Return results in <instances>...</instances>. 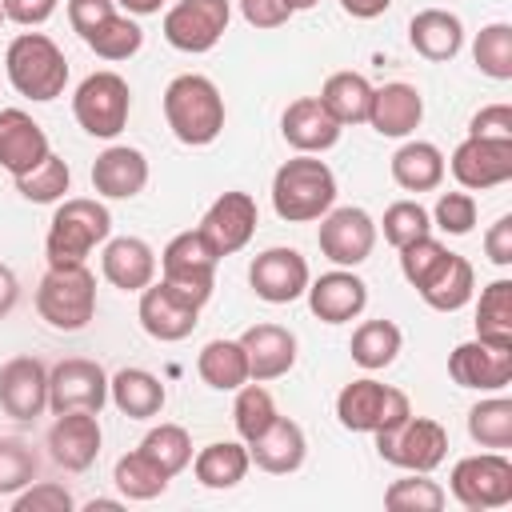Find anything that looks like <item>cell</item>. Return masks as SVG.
Here are the masks:
<instances>
[{"label": "cell", "mask_w": 512, "mask_h": 512, "mask_svg": "<svg viewBox=\"0 0 512 512\" xmlns=\"http://www.w3.org/2000/svg\"><path fill=\"white\" fill-rule=\"evenodd\" d=\"M240 348L248 356V380H280L296 364V332L284 324H252L240 336Z\"/></svg>", "instance_id": "22"}, {"label": "cell", "mask_w": 512, "mask_h": 512, "mask_svg": "<svg viewBox=\"0 0 512 512\" xmlns=\"http://www.w3.org/2000/svg\"><path fill=\"white\" fill-rule=\"evenodd\" d=\"M136 316H140V328H144L152 340H160V344L188 340L192 328L200 324V308L188 304L180 292H172L164 280H160V284H148V288L140 292Z\"/></svg>", "instance_id": "17"}, {"label": "cell", "mask_w": 512, "mask_h": 512, "mask_svg": "<svg viewBox=\"0 0 512 512\" xmlns=\"http://www.w3.org/2000/svg\"><path fill=\"white\" fill-rule=\"evenodd\" d=\"M240 16L252 28H280L292 20V8L284 0H240Z\"/></svg>", "instance_id": "53"}, {"label": "cell", "mask_w": 512, "mask_h": 512, "mask_svg": "<svg viewBox=\"0 0 512 512\" xmlns=\"http://www.w3.org/2000/svg\"><path fill=\"white\" fill-rule=\"evenodd\" d=\"M112 12H116V0H68V24L72 32H80V40L92 28H100Z\"/></svg>", "instance_id": "52"}, {"label": "cell", "mask_w": 512, "mask_h": 512, "mask_svg": "<svg viewBox=\"0 0 512 512\" xmlns=\"http://www.w3.org/2000/svg\"><path fill=\"white\" fill-rule=\"evenodd\" d=\"M444 152L432 140H404L392 152V180L404 192H432L444 180Z\"/></svg>", "instance_id": "30"}, {"label": "cell", "mask_w": 512, "mask_h": 512, "mask_svg": "<svg viewBox=\"0 0 512 512\" xmlns=\"http://www.w3.org/2000/svg\"><path fill=\"white\" fill-rule=\"evenodd\" d=\"M140 452H144L152 464H160L168 476H176V472H184V468L192 464V436H188L180 424H156V428H148V436L140 440Z\"/></svg>", "instance_id": "44"}, {"label": "cell", "mask_w": 512, "mask_h": 512, "mask_svg": "<svg viewBox=\"0 0 512 512\" xmlns=\"http://www.w3.org/2000/svg\"><path fill=\"white\" fill-rule=\"evenodd\" d=\"M248 444H236V440H216V444H204L196 456H192V472L204 488L212 492H224V488H236L244 476H248Z\"/></svg>", "instance_id": "32"}, {"label": "cell", "mask_w": 512, "mask_h": 512, "mask_svg": "<svg viewBox=\"0 0 512 512\" xmlns=\"http://www.w3.org/2000/svg\"><path fill=\"white\" fill-rule=\"evenodd\" d=\"M468 136H480V140H512V108L508 104H488L472 116L468 124Z\"/></svg>", "instance_id": "51"}, {"label": "cell", "mask_w": 512, "mask_h": 512, "mask_svg": "<svg viewBox=\"0 0 512 512\" xmlns=\"http://www.w3.org/2000/svg\"><path fill=\"white\" fill-rule=\"evenodd\" d=\"M112 236V212L100 200L88 196H64L52 212L48 236H44V256L48 268H72L92 256L96 244Z\"/></svg>", "instance_id": "2"}, {"label": "cell", "mask_w": 512, "mask_h": 512, "mask_svg": "<svg viewBox=\"0 0 512 512\" xmlns=\"http://www.w3.org/2000/svg\"><path fill=\"white\" fill-rule=\"evenodd\" d=\"M36 452L28 440L20 436H0V496H16L20 488H28L36 480Z\"/></svg>", "instance_id": "46"}, {"label": "cell", "mask_w": 512, "mask_h": 512, "mask_svg": "<svg viewBox=\"0 0 512 512\" xmlns=\"http://www.w3.org/2000/svg\"><path fill=\"white\" fill-rule=\"evenodd\" d=\"M308 260L296 248H264L252 264H248V284L260 300L268 304H292L308 292Z\"/></svg>", "instance_id": "15"}, {"label": "cell", "mask_w": 512, "mask_h": 512, "mask_svg": "<svg viewBox=\"0 0 512 512\" xmlns=\"http://www.w3.org/2000/svg\"><path fill=\"white\" fill-rule=\"evenodd\" d=\"M228 20H232L228 0H176L164 12V40L176 52L200 56L220 44V36L228 32Z\"/></svg>", "instance_id": "10"}, {"label": "cell", "mask_w": 512, "mask_h": 512, "mask_svg": "<svg viewBox=\"0 0 512 512\" xmlns=\"http://www.w3.org/2000/svg\"><path fill=\"white\" fill-rule=\"evenodd\" d=\"M48 152V132L24 108H0V168L12 172V180L32 172Z\"/></svg>", "instance_id": "23"}, {"label": "cell", "mask_w": 512, "mask_h": 512, "mask_svg": "<svg viewBox=\"0 0 512 512\" xmlns=\"http://www.w3.org/2000/svg\"><path fill=\"white\" fill-rule=\"evenodd\" d=\"M284 4H288L292 12H308V8H316L320 0H284Z\"/></svg>", "instance_id": "60"}, {"label": "cell", "mask_w": 512, "mask_h": 512, "mask_svg": "<svg viewBox=\"0 0 512 512\" xmlns=\"http://www.w3.org/2000/svg\"><path fill=\"white\" fill-rule=\"evenodd\" d=\"M308 308L324 324H348L368 308V284L352 268H332L320 280H308Z\"/></svg>", "instance_id": "20"}, {"label": "cell", "mask_w": 512, "mask_h": 512, "mask_svg": "<svg viewBox=\"0 0 512 512\" xmlns=\"http://www.w3.org/2000/svg\"><path fill=\"white\" fill-rule=\"evenodd\" d=\"M336 204V176L324 160L300 152L284 160L272 176V208L288 224H308L320 220Z\"/></svg>", "instance_id": "3"}, {"label": "cell", "mask_w": 512, "mask_h": 512, "mask_svg": "<svg viewBox=\"0 0 512 512\" xmlns=\"http://www.w3.org/2000/svg\"><path fill=\"white\" fill-rule=\"evenodd\" d=\"M308 456V440H304V428L288 416H276L268 424V432H260L252 444H248V460L260 468V472H272V476H288L304 464Z\"/></svg>", "instance_id": "27"}, {"label": "cell", "mask_w": 512, "mask_h": 512, "mask_svg": "<svg viewBox=\"0 0 512 512\" xmlns=\"http://www.w3.org/2000/svg\"><path fill=\"white\" fill-rule=\"evenodd\" d=\"M476 340L512 348V280H492L476 304Z\"/></svg>", "instance_id": "36"}, {"label": "cell", "mask_w": 512, "mask_h": 512, "mask_svg": "<svg viewBox=\"0 0 512 512\" xmlns=\"http://www.w3.org/2000/svg\"><path fill=\"white\" fill-rule=\"evenodd\" d=\"M448 488L460 508L488 512L512 504V460L504 452H476L452 464Z\"/></svg>", "instance_id": "9"}, {"label": "cell", "mask_w": 512, "mask_h": 512, "mask_svg": "<svg viewBox=\"0 0 512 512\" xmlns=\"http://www.w3.org/2000/svg\"><path fill=\"white\" fill-rule=\"evenodd\" d=\"M108 400L128 420H152V416H160L168 392H164L160 376H152L148 368H120L108 376Z\"/></svg>", "instance_id": "29"}, {"label": "cell", "mask_w": 512, "mask_h": 512, "mask_svg": "<svg viewBox=\"0 0 512 512\" xmlns=\"http://www.w3.org/2000/svg\"><path fill=\"white\" fill-rule=\"evenodd\" d=\"M128 112H132V88L116 72H92V76H84L80 88H76V96H72L76 124L88 136H96V140L120 136L124 124H128Z\"/></svg>", "instance_id": "8"}, {"label": "cell", "mask_w": 512, "mask_h": 512, "mask_svg": "<svg viewBox=\"0 0 512 512\" xmlns=\"http://www.w3.org/2000/svg\"><path fill=\"white\" fill-rule=\"evenodd\" d=\"M100 268H104V280L112 288H120V292H144L156 280V252L140 236H116V240H104Z\"/></svg>", "instance_id": "26"}, {"label": "cell", "mask_w": 512, "mask_h": 512, "mask_svg": "<svg viewBox=\"0 0 512 512\" xmlns=\"http://www.w3.org/2000/svg\"><path fill=\"white\" fill-rule=\"evenodd\" d=\"M484 256H488L496 268H508V264H512V216H500V220L484 232Z\"/></svg>", "instance_id": "55"}, {"label": "cell", "mask_w": 512, "mask_h": 512, "mask_svg": "<svg viewBox=\"0 0 512 512\" xmlns=\"http://www.w3.org/2000/svg\"><path fill=\"white\" fill-rule=\"evenodd\" d=\"M280 132L284 140L296 148V152H308V156H320L328 148H336L344 124L320 104V96H300L284 108L280 116Z\"/></svg>", "instance_id": "21"}, {"label": "cell", "mask_w": 512, "mask_h": 512, "mask_svg": "<svg viewBox=\"0 0 512 512\" xmlns=\"http://www.w3.org/2000/svg\"><path fill=\"white\" fill-rule=\"evenodd\" d=\"M468 436L480 448L504 452L512 448V400L508 396H488L468 412Z\"/></svg>", "instance_id": "39"}, {"label": "cell", "mask_w": 512, "mask_h": 512, "mask_svg": "<svg viewBox=\"0 0 512 512\" xmlns=\"http://www.w3.org/2000/svg\"><path fill=\"white\" fill-rule=\"evenodd\" d=\"M444 504H448V492L436 480H428V472H412L384 488V508L392 512H440Z\"/></svg>", "instance_id": "43"}, {"label": "cell", "mask_w": 512, "mask_h": 512, "mask_svg": "<svg viewBox=\"0 0 512 512\" xmlns=\"http://www.w3.org/2000/svg\"><path fill=\"white\" fill-rule=\"evenodd\" d=\"M148 184V156L132 144H112L92 164V188L104 200H132Z\"/></svg>", "instance_id": "24"}, {"label": "cell", "mask_w": 512, "mask_h": 512, "mask_svg": "<svg viewBox=\"0 0 512 512\" xmlns=\"http://www.w3.org/2000/svg\"><path fill=\"white\" fill-rule=\"evenodd\" d=\"M108 404V372L96 360L72 356L48 368V408L60 412H96Z\"/></svg>", "instance_id": "12"}, {"label": "cell", "mask_w": 512, "mask_h": 512, "mask_svg": "<svg viewBox=\"0 0 512 512\" xmlns=\"http://www.w3.org/2000/svg\"><path fill=\"white\" fill-rule=\"evenodd\" d=\"M316 244L320 252L336 264V268H356L372 256L376 248V220L356 208V204H344V208H328L320 216V232H316Z\"/></svg>", "instance_id": "11"}, {"label": "cell", "mask_w": 512, "mask_h": 512, "mask_svg": "<svg viewBox=\"0 0 512 512\" xmlns=\"http://www.w3.org/2000/svg\"><path fill=\"white\" fill-rule=\"evenodd\" d=\"M0 408L12 420H36L48 408V368L36 356H12L0 364Z\"/></svg>", "instance_id": "18"}, {"label": "cell", "mask_w": 512, "mask_h": 512, "mask_svg": "<svg viewBox=\"0 0 512 512\" xmlns=\"http://www.w3.org/2000/svg\"><path fill=\"white\" fill-rule=\"evenodd\" d=\"M196 372L208 388L236 392L240 384H248V356H244L240 340H208L196 356Z\"/></svg>", "instance_id": "33"}, {"label": "cell", "mask_w": 512, "mask_h": 512, "mask_svg": "<svg viewBox=\"0 0 512 512\" xmlns=\"http://www.w3.org/2000/svg\"><path fill=\"white\" fill-rule=\"evenodd\" d=\"M36 312L56 332H80L96 316V276L84 264L48 268L36 288Z\"/></svg>", "instance_id": "5"}, {"label": "cell", "mask_w": 512, "mask_h": 512, "mask_svg": "<svg viewBox=\"0 0 512 512\" xmlns=\"http://www.w3.org/2000/svg\"><path fill=\"white\" fill-rule=\"evenodd\" d=\"M472 60L492 80H512V24H484L472 40Z\"/></svg>", "instance_id": "45"}, {"label": "cell", "mask_w": 512, "mask_h": 512, "mask_svg": "<svg viewBox=\"0 0 512 512\" xmlns=\"http://www.w3.org/2000/svg\"><path fill=\"white\" fill-rule=\"evenodd\" d=\"M72 508H76L72 492L56 480H36L12 496V512H72Z\"/></svg>", "instance_id": "50"}, {"label": "cell", "mask_w": 512, "mask_h": 512, "mask_svg": "<svg viewBox=\"0 0 512 512\" xmlns=\"http://www.w3.org/2000/svg\"><path fill=\"white\" fill-rule=\"evenodd\" d=\"M84 44H88L100 60H128V56L140 52V44H144V28H140L128 12H112L100 28H92V32L84 36Z\"/></svg>", "instance_id": "40"}, {"label": "cell", "mask_w": 512, "mask_h": 512, "mask_svg": "<svg viewBox=\"0 0 512 512\" xmlns=\"http://www.w3.org/2000/svg\"><path fill=\"white\" fill-rule=\"evenodd\" d=\"M464 192H484L512 180V140H480L468 136L456 144L452 160H444Z\"/></svg>", "instance_id": "13"}, {"label": "cell", "mask_w": 512, "mask_h": 512, "mask_svg": "<svg viewBox=\"0 0 512 512\" xmlns=\"http://www.w3.org/2000/svg\"><path fill=\"white\" fill-rule=\"evenodd\" d=\"M408 44L432 60V64H444L452 60L460 48H464V24L456 12H444V8H424L408 20Z\"/></svg>", "instance_id": "28"}, {"label": "cell", "mask_w": 512, "mask_h": 512, "mask_svg": "<svg viewBox=\"0 0 512 512\" xmlns=\"http://www.w3.org/2000/svg\"><path fill=\"white\" fill-rule=\"evenodd\" d=\"M372 436H376L380 460H388V464H396L404 472H432L448 456V432L432 416L408 412L404 420H396V424H388V428H380Z\"/></svg>", "instance_id": "6"}, {"label": "cell", "mask_w": 512, "mask_h": 512, "mask_svg": "<svg viewBox=\"0 0 512 512\" xmlns=\"http://www.w3.org/2000/svg\"><path fill=\"white\" fill-rule=\"evenodd\" d=\"M380 224H384V240H388L392 248H404V244H412V240H420V236L432 232V216H428L416 200H396V204H388Z\"/></svg>", "instance_id": "48"}, {"label": "cell", "mask_w": 512, "mask_h": 512, "mask_svg": "<svg viewBox=\"0 0 512 512\" xmlns=\"http://www.w3.org/2000/svg\"><path fill=\"white\" fill-rule=\"evenodd\" d=\"M400 252V272H404V280L420 292L440 268H444V260H448V248L428 232V236H420V240H412V244H404V248H396Z\"/></svg>", "instance_id": "47"}, {"label": "cell", "mask_w": 512, "mask_h": 512, "mask_svg": "<svg viewBox=\"0 0 512 512\" xmlns=\"http://www.w3.org/2000/svg\"><path fill=\"white\" fill-rule=\"evenodd\" d=\"M400 344H404V336H400V328H396L392 320H364V324L352 332L348 352H352V360H356L364 372H380V368H388V364L396 360Z\"/></svg>", "instance_id": "37"}, {"label": "cell", "mask_w": 512, "mask_h": 512, "mask_svg": "<svg viewBox=\"0 0 512 512\" xmlns=\"http://www.w3.org/2000/svg\"><path fill=\"white\" fill-rule=\"evenodd\" d=\"M276 416H280V412H276V400H272V392H268L260 380H248V384L236 388L232 424H236V432H240L244 444H252L260 432H268V424H272Z\"/></svg>", "instance_id": "41"}, {"label": "cell", "mask_w": 512, "mask_h": 512, "mask_svg": "<svg viewBox=\"0 0 512 512\" xmlns=\"http://www.w3.org/2000/svg\"><path fill=\"white\" fill-rule=\"evenodd\" d=\"M4 68H8V80L20 96L28 100H56L64 96V84H68V60L60 52V44L44 32H20L8 52H4Z\"/></svg>", "instance_id": "4"}, {"label": "cell", "mask_w": 512, "mask_h": 512, "mask_svg": "<svg viewBox=\"0 0 512 512\" xmlns=\"http://www.w3.org/2000/svg\"><path fill=\"white\" fill-rule=\"evenodd\" d=\"M320 104L340 120V124H368L372 108V84L360 72H332L320 88Z\"/></svg>", "instance_id": "35"}, {"label": "cell", "mask_w": 512, "mask_h": 512, "mask_svg": "<svg viewBox=\"0 0 512 512\" xmlns=\"http://www.w3.org/2000/svg\"><path fill=\"white\" fill-rule=\"evenodd\" d=\"M112 480H116V488H120L128 500H156V496H164V488H168L172 476H168L160 464H152V460L136 448V452H124V456L116 460Z\"/></svg>", "instance_id": "38"}, {"label": "cell", "mask_w": 512, "mask_h": 512, "mask_svg": "<svg viewBox=\"0 0 512 512\" xmlns=\"http://www.w3.org/2000/svg\"><path fill=\"white\" fill-rule=\"evenodd\" d=\"M472 292H476V272H472V264H468L464 256H456V252H448L444 268L420 288L424 304L436 308V312H460V308L472 300Z\"/></svg>", "instance_id": "34"}, {"label": "cell", "mask_w": 512, "mask_h": 512, "mask_svg": "<svg viewBox=\"0 0 512 512\" xmlns=\"http://www.w3.org/2000/svg\"><path fill=\"white\" fill-rule=\"evenodd\" d=\"M216 264H220V256L208 248V240L200 232H180L160 252V280L172 292H180L188 304L204 308L216 288Z\"/></svg>", "instance_id": "7"}, {"label": "cell", "mask_w": 512, "mask_h": 512, "mask_svg": "<svg viewBox=\"0 0 512 512\" xmlns=\"http://www.w3.org/2000/svg\"><path fill=\"white\" fill-rule=\"evenodd\" d=\"M68 188H72V172H68L64 156H56V152H48L32 172L16 176V192L32 204H60L68 196Z\"/></svg>", "instance_id": "42"}, {"label": "cell", "mask_w": 512, "mask_h": 512, "mask_svg": "<svg viewBox=\"0 0 512 512\" xmlns=\"http://www.w3.org/2000/svg\"><path fill=\"white\" fill-rule=\"evenodd\" d=\"M388 4H392V0H340V8H344L348 16H356V20H372V16L388 12Z\"/></svg>", "instance_id": "57"}, {"label": "cell", "mask_w": 512, "mask_h": 512, "mask_svg": "<svg viewBox=\"0 0 512 512\" xmlns=\"http://www.w3.org/2000/svg\"><path fill=\"white\" fill-rule=\"evenodd\" d=\"M256 224H260L256 200H252L248 192L232 188V192H224V196L212 200V208L204 212V220H200L196 232L208 240V248H212L216 256H232V252H240V248L252 240Z\"/></svg>", "instance_id": "14"}, {"label": "cell", "mask_w": 512, "mask_h": 512, "mask_svg": "<svg viewBox=\"0 0 512 512\" xmlns=\"http://www.w3.org/2000/svg\"><path fill=\"white\" fill-rule=\"evenodd\" d=\"M128 16H152V12H160V4L164 0H116Z\"/></svg>", "instance_id": "58"}, {"label": "cell", "mask_w": 512, "mask_h": 512, "mask_svg": "<svg viewBox=\"0 0 512 512\" xmlns=\"http://www.w3.org/2000/svg\"><path fill=\"white\" fill-rule=\"evenodd\" d=\"M432 220L448 236H468L476 228V196L472 192H440Z\"/></svg>", "instance_id": "49"}, {"label": "cell", "mask_w": 512, "mask_h": 512, "mask_svg": "<svg viewBox=\"0 0 512 512\" xmlns=\"http://www.w3.org/2000/svg\"><path fill=\"white\" fill-rule=\"evenodd\" d=\"M448 376L460 388L504 392L512 384V348H496L484 340H464L448 356Z\"/></svg>", "instance_id": "16"}, {"label": "cell", "mask_w": 512, "mask_h": 512, "mask_svg": "<svg viewBox=\"0 0 512 512\" xmlns=\"http://www.w3.org/2000/svg\"><path fill=\"white\" fill-rule=\"evenodd\" d=\"M0 24H4V4H0Z\"/></svg>", "instance_id": "61"}, {"label": "cell", "mask_w": 512, "mask_h": 512, "mask_svg": "<svg viewBox=\"0 0 512 512\" xmlns=\"http://www.w3.org/2000/svg\"><path fill=\"white\" fill-rule=\"evenodd\" d=\"M104 432L96 412H60L56 424L48 428V456L64 472H88L100 456Z\"/></svg>", "instance_id": "19"}, {"label": "cell", "mask_w": 512, "mask_h": 512, "mask_svg": "<svg viewBox=\"0 0 512 512\" xmlns=\"http://www.w3.org/2000/svg\"><path fill=\"white\" fill-rule=\"evenodd\" d=\"M164 120L180 144L204 148L224 132V96L200 72L172 76L164 88Z\"/></svg>", "instance_id": "1"}, {"label": "cell", "mask_w": 512, "mask_h": 512, "mask_svg": "<svg viewBox=\"0 0 512 512\" xmlns=\"http://www.w3.org/2000/svg\"><path fill=\"white\" fill-rule=\"evenodd\" d=\"M0 4H4V20L20 28H36L56 12V0H0Z\"/></svg>", "instance_id": "54"}, {"label": "cell", "mask_w": 512, "mask_h": 512, "mask_svg": "<svg viewBox=\"0 0 512 512\" xmlns=\"http://www.w3.org/2000/svg\"><path fill=\"white\" fill-rule=\"evenodd\" d=\"M424 120V96L420 88L404 84V80H392V84H380L372 88V108H368V124L388 136V140H404L420 128Z\"/></svg>", "instance_id": "25"}, {"label": "cell", "mask_w": 512, "mask_h": 512, "mask_svg": "<svg viewBox=\"0 0 512 512\" xmlns=\"http://www.w3.org/2000/svg\"><path fill=\"white\" fill-rule=\"evenodd\" d=\"M388 384L372 380V376H360L352 384L340 388L336 396V420L348 428V432H376L380 420H384V408H388Z\"/></svg>", "instance_id": "31"}, {"label": "cell", "mask_w": 512, "mask_h": 512, "mask_svg": "<svg viewBox=\"0 0 512 512\" xmlns=\"http://www.w3.org/2000/svg\"><path fill=\"white\" fill-rule=\"evenodd\" d=\"M16 300H20V280L8 264H0V316H8L16 308Z\"/></svg>", "instance_id": "56"}, {"label": "cell", "mask_w": 512, "mask_h": 512, "mask_svg": "<svg viewBox=\"0 0 512 512\" xmlns=\"http://www.w3.org/2000/svg\"><path fill=\"white\" fill-rule=\"evenodd\" d=\"M84 508H88V512H96V508H100V512H116V508H120V500H104V496H96V500H88Z\"/></svg>", "instance_id": "59"}]
</instances>
